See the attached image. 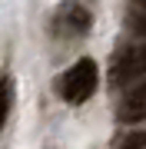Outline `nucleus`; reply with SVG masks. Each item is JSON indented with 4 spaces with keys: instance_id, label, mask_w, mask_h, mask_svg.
Here are the masks:
<instances>
[{
    "instance_id": "f257e3e1",
    "label": "nucleus",
    "mask_w": 146,
    "mask_h": 149,
    "mask_svg": "<svg viewBox=\"0 0 146 149\" xmlns=\"http://www.w3.org/2000/svg\"><path fill=\"white\" fill-rule=\"evenodd\" d=\"M63 100L66 103H87L93 90H96V63L90 56H83L80 63L70 66V73L63 76Z\"/></svg>"
},
{
    "instance_id": "f03ea898",
    "label": "nucleus",
    "mask_w": 146,
    "mask_h": 149,
    "mask_svg": "<svg viewBox=\"0 0 146 149\" xmlns=\"http://www.w3.org/2000/svg\"><path fill=\"white\" fill-rule=\"evenodd\" d=\"M119 119L123 123H143L146 119V80H140L130 93H126L123 109H119Z\"/></svg>"
},
{
    "instance_id": "7ed1b4c3",
    "label": "nucleus",
    "mask_w": 146,
    "mask_h": 149,
    "mask_svg": "<svg viewBox=\"0 0 146 149\" xmlns=\"http://www.w3.org/2000/svg\"><path fill=\"white\" fill-rule=\"evenodd\" d=\"M136 76H143V80H146V43H143L140 50H133V53L116 66L113 83H123V80L130 83V80H136Z\"/></svg>"
},
{
    "instance_id": "20e7f679",
    "label": "nucleus",
    "mask_w": 146,
    "mask_h": 149,
    "mask_svg": "<svg viewBox=\"0 0 146 149\" xmlns=\"http://www.w3.org/2000/svg\"><path fill=\"white\" fill-rule=\"evenodd\" d=\"M10 103H13V83H10V76H0V129L10 116Z\"/></svg>"
},
{
    "instance_id": "39448f33",
    "label": "nucleus",
    "mask_w": 146,
    "mask_h": 149,
    "mask_svg": "<svg viewBox=\"0 0 146 149\" xmlns=\"http://www.w3.org/2000/svg\"><path fill=\"white\" fill-rule=\"evenodd\" d=\"M143 143H146V136L140 133V136H130V139H126V146H123V149H143Z\"/></svg>"
},
{
    "instance_id": "423d86ee",
    "label": "nucleus",
    "mask_w": 146,
    "mask_h": 149,
    "mask_svg": "<svg viewBox=\"0 0 146 149\" xmlns=\"http://www.w3.org/2000/svg\"><path fill=\"white\" fill-rule=\"evenodd\" d=\"M136 3H140V7H146V0H136Z\"/></svg>"
}]
</instances>
